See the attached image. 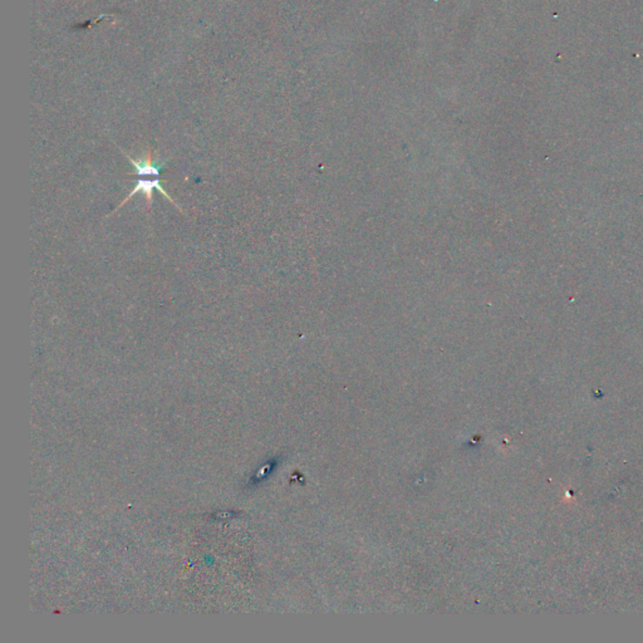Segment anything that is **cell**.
I'll return each instance as SVG.
<instances>
[{
    "mask_svg": "<svg viewBox=\"0 0 643 643\" xmlns=\"http://www.w3.org/2000/svg\"><path fill=\"white\" fill-rule=\"evenodd\" d=\"M155 188H157L161 194L164 195L168 201H171L176 208L181 210L180 206H179V205L171 199V196H168V193L164 190V188H162V181H161L159 177H155L152 180H151V179H142V177L139 179L137 182H136V186H134V190L128 194V196H126L125 200L121 201V204L117 206V209L123 206V205H125L131 197H134V195L137 194V193H142V194L145 195V199H146V202H148V210H151L152 200H154Z\"/></svg>",
    "mask_w": 643,
    "mask_h": 643,
    "instance_id": "cell-1",
    "label": "cell"
},
{
    "mask_svg": "<svg viewBox=\"0 0 643 643\" xmlns=\"http://www.w3.org/2000/svg\"><path fill=\"white\" fill-rule=\"evenodd\" d=\"M125 156L134 165L137 176H141V177H145V176L159 177L161 171L165 168L166 162H168L166 160L161 161V159H154L152 155L150 154V152L145 159H141L139 161L131 159L127 154H125Z\"/></svg>",
    "mask_w": 643,
    "mask_h": 643,
    "instance_id": "cell-2",
    "label": "cell"
}]
</instances>
